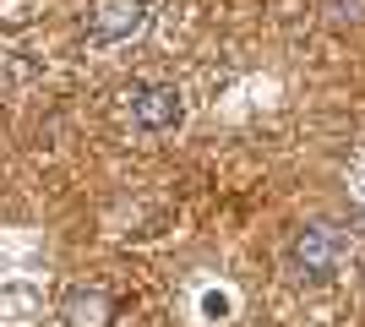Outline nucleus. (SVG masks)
Instances as JSON below:
<instances>
[{
	"mask_svg": "<svg viewBox=\"0 0 365 327\" xmlns=\"http://www.w3.org/2000/svg\"><path fill=\"white\" fill-rule=\"evenodd\" d=\"M338 256H344V234L327 229V224H311L289 240V267L300 279H327L338 267Z\"/></svg>",
	"mask_w": 365,
	"mask_h": 327,
	"instance_id": "f257e3e1",
	"label": "nucleus"
},
{
	"mask_svg": "<svg viewBox=\"0 0 365 327\" xmlns=\"http://www.w3.org/2000/svg\"><path fill=\"white\" fill-rule=\"evenodd\" d=\"M131 120H137L142 131L180 125V93H175V88H137V93H131Z\"/></svg>",
	"mask_w": 365,
	"mask_h": 327,
	"instance_id": "7ed1b4c3",
	"label": "nucleus"
},
{
	"mask_svg": "<svg viewBox=\"0 0 365 327\" xmlns=\"http://www.w3.org/2000/svg\"><path fill=\"white\" fill-rule=\"evenodd\" d=\"M148 28V0H98L88 11V38L93 44H120Z\"/></svg>",
	"mask_w": 365,
	"mask_h": 327,
	"instance_id": "f03ea898",
	"label": "nucleus"
},
{
	"mask_svg": "<svg viewBox=\"0 0 365 327\" xmlns=\"http://www.w3.org/2000/svg\"><path fill=\"white\" fill-rule=\"evenodd\" d=\"M322 11H327V22H365V0H322Z\"/></svg>",
	"mask_w": 365,
	"mask_h": 327,
	"instance_id": "39448f33",
	"label": "nucleus"
},
{
	"mask_svg": "<svg viewBox=\"0 0 365 327\" xmlns=\"http://www.w3.org/2000/svg\"><path fill=\"white\" fill-rule=\"evenodd\" d=\"M66 322L71 327H104L109 322V295L104 289H76L66 300Z\"/></svg>",
	"mask_w": 365,
	"mask_h": 327,
	"instance_id": "20e7f679",
	"label": "nucleus"
}]
</instances>
